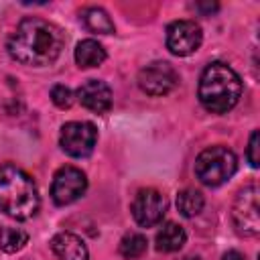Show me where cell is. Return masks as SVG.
Returning a JSON list of instances; mask_svg holds the SVG:
<instances>
[{"label":"cell","instance_id":"44dd1931","mask_svg":"<svg viewBox=\"0 0 260 260\" xmlns=\"http://www.w3.org/2000/svg\"><path fill=\"white\" fill-rule=\"evenodd\" d=\"M221 260H246V256L242 252H238V250H230V252H225L221 256Z\"/></svg>","mask_w":260,"mask_h":260},{"label":"cell","instance_id":"2e32d148","mask_svg":"<svg viewBox=\"0 0 260 260\" xmlns=\"http://www.w3.org/2000/svg\"><path fill=\"white\" fill-rule=\"evenodd\" d=\"M205 205V199L199 191L195 189H183L179 195H177V209L181 211V215L185 217H195L201 213Z\"/></svg>","mask_w":260,"mask_h":260},{"label":"cell","instance_id":"ac0fdd59","mask_svg":"<svg viewBox=\"0 0 260 260\" xmlns=\"http://www.w3.org/2000/svg\"><path fill=\"white\" fill-rule=\"evenodd\" d=\"M146 238L142 236V234H138V232H128L122 240H120V254L124 256V258H138V256H142L144 252H146Z\"/></svg>","mask_w":260,"mask_h":260},{"label":"cell","instance_id":"603a6c76","mask_svg":"<svg viewBox=\"0 0 260 260\" xmlns=\"http://www.w3.org/2000/svg\"><path fill=\"white\" fill-rule=\"evenodd\" d=\"M179 260H201L199 256H183V258H179Z\"/></svg>","mask_w":260,"mask_h":260},{"label":"cell","instance_id":"52a82bcc","mask_svg":"<svg viewBox=\"0 0 260 260\" xmlns=\"http://www.w3.org/2000/svg\"><path fill=\"white\" fill-rule=\"evenodd\" d=\"M179 81L177 71L167 61H152L138 73V85L148 95H165L175 89Z\"/></svg>","mask_w":260,"mask_h":260},{"label":"cell","instance_id":"7c38bea8","mask_svg":"<svg viewBox=\"0 0 260 260\" xmlns=\"http://www.w3.org/2000/svg\"><path fill=\"white\" fill-rule=\"evenodd\" d=\"M51 250L59 260H87L89 258L85 242L71 232H59L57 236H53Z\"/></svg>","mask_w":260,"mask_h":260},{"label":"cell","instance_id":"5bb4252c","mask_svg":"<svg viewBox=\"0 0 260 260\" xmlns=\"http://www.w3.org/2000/svg\"><path fill=\"white\" fill-rule=\"evenodd\" d=\"M75 61L81 69L98 67L106 61V49L98 41L85 39V41L77 43V47H75Z\"/></svg>","mask_w":260,"mask_h":260},{"label":"cell","instance_id":"9c48e42d","mask_svg":"<svg viewBox=\"0 0 260 260\" xmlns=\"http://www.w3.org/2000/svg\"><path fill=\"white\" fill-rule=\"evenodd\" d=\"M203 32L195 20H175L167 28V49L173 55L187 57L201 45Z\"/></svg>","mask_w":260,"mask_h":260},{"label":"cell","instance_id":"ffe728a7","mask_svg":"<svg viewBox=\"0 0 260 260\" xmlns=\"http://www.w3.org/2000/svg\"><path fill=\"white\" fill-rule=\"evenodd\" d=\"M246 156H248V162L256 169L258 167V132L254 130L252 136H250V142H248V150H246Z\"/></svg>","mask_w":260,"mask_h":260},{"label":"cell","instance_id":"277c9868","mask_svg":"<svg viewBox=\"0 0 260 260\" xmlns=\"http://www.w3.org/2000/svg\"><path fill=\"white\" fill-rule=\"evenodd\" d=\"M238 169V158L228 146H209L195 158V175L207 187H219Z\"/></svg>","mask_w":260,"mask_h":260},{"label":"cell","instance_id":"30bf717a","mask_svg":"<svg viewBox=\"0 0 260 260\" xmlns=\"http://www.w3.org/2000/svg\"><path fill=\"white\" fill-rule=\"evenodd\" d=\"M132 217L138 225L142 228H152L156 225L165 211H167V201L156 189H140L132 201Z\"/></svg>","mask_w":260,"mask_h":260},{"label":"cell","instance_id":"8992f818","mask_svg":"<svg viewBox=\"0 0 260 260\" xmlns=\"http://www.w3.org/2000/svg\"><path fill=\"white\" fill-rule=\"evenodd\" d=\"M95 140H98V130L91 122H67L63 124L59 134L61 148L73 158H83L91 154Z\"/></svg>","mask_w":260,"mask_h":260},{"label":"cell","instance_id":"ba28073f","mask_svg":"<svg viewBox=\"0 0 260 260\" xmlns=\"http://www.w3.org/2000/svg\"><path fill=\"white\" fill-rule=\"evenodd\" d=\"M87 189V179L85 175L75 169V167H61L51 185V197L57 205H69L77 201Z\"/></svg>","mask_w":260,"mask_h":260},{"label":"cell","instance_id":"e0dca14e","mask_svg":"<svg viewBox=\"0 0 260 260\" xmlns=\"http://www.w3.org/2000/svg\"><path fill=\"white\" fill-rule=\"evenodd\" d=\"M28 242V234L20 228H0V250L6 254H14L22 250Z\"/></svg>","mask_w":260,"mask_h":260},{"label":"cell","instance_id":"5b68a950","mask_svg":"<svg viewBox=\"0 0 260 260\" xmlns=\"http://www.w3.org/2000/svg\"><path fill=\"white\" fill-rule=\"evenodd\" d=\"M232 219H234L238 234L248 236V238L260 234V211H258V187L256 185H248L238 193L234 201V209H232Z\"/></svg>","mask_w":260,"mask_h":260},{"label":"cell","instance_id":"d6986e66","mask_svg":"<svg viewBox=\"0 0 260 260\" xmlns=\"http://www.w3.org/2000/svg\"><path fill=\"white\" fill-rule=\"evenodd\" d=\"M51 100H53V104L57 106V108H61V110H67V108H71V104H73V91L67 87V85H53V89H51Z\"/></svg>","mask_w":260,"mask_h":260},{"label":"cell","instance_id":"6da1fadb","mask_svg":"<svg viewBox=\"0 0 260 260\" xmlns=\"http://www.w3.org/2000/svg\"><path fill=\"white\" fill-rule=\"evenodd\" d=\"M6 49L16 63L28 67H45L61 55L63 32L59 26L45 18L28 16L16 24L14 32L8 37Z\"/></svg>","mask_w":260,"mask_h":260},{"label":"cell","instance_id":"4fadbf2b","mask_svg":"<svg viewBox=\"0 0 260 260\" xmlns=\"http://www.w3.org/2000/svg\"><path fill=\"white\" fill-rule=\"evenodd\" d=\"M185 240H187L185 230L175 221H167L156 232V250H160V252H177V250L183 248Z\"/></svg>","mask_w":260,"mask_h":260},{"label":"cell","instance_id":"8fae6325","mask_svg":"<svg viewBox=\"0 0 260 260\" xmlns=\"http://www.w3.org/2000/svg\"><path fill=\"white\" fill-rule=\"evenodd\" d=\"M77 100L83 108L95 114H104L112 106V89L100 79H89L77 89Z\"/></svg>","mask_w":260,"mask_h":260},{"label":"cell","instance_id":"9a60e30c","mask_svg":"<svg viewBox=\"0 0 260 260\" xmlns=\"http://www.w3.org/2000/svg\"><path fill=\"white\" fill-rule=\"evenodd\" d=\"M81 20L87 30L98 32V35H112L114 32V22L108 16V12L100 6H89L81 12Z\"/></svg>","mask_w":260,"mask_h":260},{"label":"cell","instance_id":"7a4b0ae2","mask_svg":"<svg viewBox=\"0 0 260 260\" xmlns=\"http://www.w3.org/2000/svg\"><path fill=\"white\" fill-rule=\"evenodd\" d=\"M197 95L207 112L225 114L242 98V79L228 63L213 61L201 73Z\"/></svg>","mask_w":260,"mask_h":260},{"label":"cell","instance_id":"3957f363","mask_svg":"<svg viewBox=\"0 0 260 260\" xmlns=\"http://www.w3.org/2000/svg\"><path fill=\"white\" fill-rule=\"evenodd\" d=\"M39 209L35 181L16 165L0 167V211L14 219H28Z\"/></svg>","mask_w":260,"mask_h":260},{"label":"cell","instance_id":"7402d4cb","mask_svg":"<svg viewBox=\"0 0 260 260\" xmlns=\"http://www.w3.org/2000/svg\"><path fill=\"white\" fill-rule=\"evenodd\" d=\"M197 8H201L205 12H213V10H217V4H197Z\"/></svg>","mask_w":260,"mask_h":260}]
</instances>
